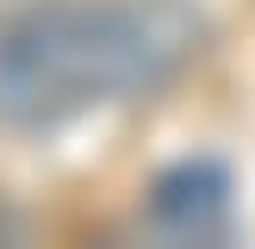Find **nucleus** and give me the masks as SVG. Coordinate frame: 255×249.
I'll return each mask as SVG.
<instances>
[{"mask_svg":"<svg viewBox=\"0 0 255 249\" xmlns=\"http://www.w3.org/2000/svg\"><path fill=\"white\" fill-rule=\"evenodd\" d=\"M143 218L162 243H224L231 237V168L212 156H181L149 181Z\"/></svg>","mask_w":255,"mask_h":249,"instance_id":"2","label":"nucleus"},{"mask_svg":"<svg viewBox=\"0 0 255 249\" xmlns=\"http://www.w3.org/2000/svg\"><path fill=\"white\" fill-rule=\"evenodd\" d=\"M206 50L193 0H31L0 19V124L56 131L168 87Z\"/></svg>","mask_w":255,"mask_h":249,"instance_id":"1","label":"nucleus"}]
</instances>
